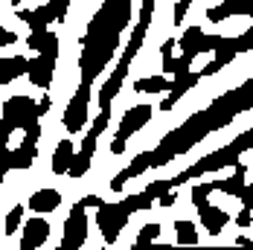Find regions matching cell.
<instances>
[{
    "label": "cell",
    "mask_w": 253,
    "mask_h": 250,
    "mask_svg": "<svg viewBox=\"0 0 253 250\" xmlns=\"http://www.w3.org/2000/svg\"><path fill=\"white\" fill-rule=\"evenodd\" d=\"M32 120H41V114H38V102L32 99V96H26V93L9 96V99L3 102V108H0V123L6 125V128H12V131L24 128Z\"/></svg>",
    "instance_id": "cell-1"
},
{
    "label": "cell",
    "mask_w": 253,
    "mask_h": 250,
    "mask_svg": "<svg viewBox=\"0 0 253 250\" xmlns=\"http://www.w3.org/2000/svg\"><path fill=\"white\" fill-rule=\"evenodd\" d=\"M87 105H90V82H82L73 93V99L67 102L64 108V117H61V128L64 134H82L84 125H87Z\"/></svg>",
    "instance_id": "cell-2"
},
{
    "label": "cell",
    "mask_w": 253,
    "mask_h": 250,
    "mask_svg": "<svg viewBox=\"0 0 253 250\" xmlns=\"http://www.w3.org/2000/svg\"><path fill=\"white\" fill-rule=\"evenodd\" d=\"M64 236H61V250H76L87 242V212H84V204H73L70 207V215L64 218Z\"/></svg>",
    "instance_id": "cell-3"
},
{
    "label": "cell",
    "mask_w": 253,
    "mask_h": 250,
    "mask_svg": "<svg viewBox=\"0 0 253 250\" xmlns=\"http://www.w3.org/2000/svg\"><path fill=\"white\" fill-rule=\"evenodd\" d=\"M55 73H58V58H55V55L38 52L35 58H29V70H26V79H29V84H32V87L50 90L52 82H55Z\"/></svg>",
    "instance_id": "cell-4"
},
{
    "label": "cell",
    "mask_w": 253,
    "mask_h": 250,
    "mask_svg": "<svg viewBox=\"0 0 253 250\" xmlns=\"http://www.w3.org/2000/svg\"><path fill=\"white\" fill-rule=\"evenodd\" d=\"M50 233H52L50 221H47V218H41L38 212H32V218L21 224V242H18V248H21V250L44 248V245L50 242Z\"/></svg>",
    "instance_id": "cell-5"
},
{
    "label": "cell",
    "mask_w": 253,
    "mask_h": 250,
    "mask_svg": "<svg viewBox=\"0 0 253 250\" xmlns=\"http://www.w3.org/2000/svg\"><path fill=\"white\" fill-rule=\"evenodd\" d=\"M154 120V108L152 105H131L126 114H123V120H120V128H117V137H123V140H131L134 134H140L146 125Z\"/></svg>",
    "instance_id": "cell-6"
},
{
    "label": "cell",
    "mask_w": 253,
    "mask_h": 250,
    "mask_svg": "<svg viewBox=\"0 0 253 250\" xmlns=\"http://www.w3.org/2000/svg\"><path fill=\"white\" fill-rule=\"evenodd\" d=\"M61 201H64V195H61L58 189L41 186V189H35V192L26 198V207H29L32 212H38V215H47V212H55V209L61 207Z\"/></svg>",
    "instance_id": "cell-7"
},
{
    "label": "cell",
    "mask_w": 253,
    "mask_h": 250,
    "mask_svg": "<svg viewBox=\"0 0 253 250\" xmlns=\"http://www.w3.org/2000/svg\"><path fill=\"white\" fill-rule=\"evenodd\" d=\"M198 221H201V227L210 233V236H221V230L230 224V212L221 209L218 204H210L207 209L198 212Z\"/></svg>",
    "instance_id": "cell-8"
},
{
    "label": "cell",
    "mask_w": 253,
    "mask_h": 250,
    "mask_svg": "<svg viewBox=\"0 0 253 250\" xmlns=\"http://www.w3.org/2000/svg\"><path fill=\"white\" fill-rule=\"evenodd\" d=\"M73 154H76V143H73L70 137H61V140H58V143L52 146L50 172H55V175H67V166H70Z\"/></svg>",
    "instance_id": "cell-9"
},
{
    "label": "cell",
    "mask_w": 253,
    "mask_h": 250,
    "mask_svg": "<svg viewBox=\"0 0 253 250\" xmlns=\"http://www.w3.org/2000/svg\"><path fill=\"white\" fill-rule=\"evenodd\" d=\"M248 183V166L245 163H236V172L230 177H221V180H212V186H215V192H221V195H230V198H239V192H242V186Z\"/></svg>",
    "instance_id": "cell-10"
},
{
    "label": "cell",
    "mask_w": 253,
    "mask_h": 250,
    "mask_svg": "<svg viewBox=\"0 0 253 250\" xmlns=\"http://www.w3.org/2000/svg\"><path fill=\"white\" fill-rule=\"evenodd\" d=\"M204 26L201 24H192V26H186L180 35H177V44H180V50L186 52V55H192V58H198L204 52Z\"/></svg>",
    "instance_id": "cell-11"
},
{
    "label": "cell",
    "mask_w": 253,
    "mask_h": 250,
    "mask_svg": "<svg viewBox=\"0 0 253 250\" xmlns=\"http://www.w3.org/2000/svg\"><path fill=\"white\" fill-rule=\"evenodd\" d=\"M131 90H134V93H169V90H172V76H166V73L143 76V79L134 82Z\"/></svg>",
    "instance_id": "cell-12"
},
{
    "label": "cell",
    "mask_w": 253,
    "mask_h": 250,
    "mask_svg": "<svg viewBox=\"0 0 253 250\" xmlns=\"http://www.w3.org/2000/svg\"><path fill=\"white\" fill-rule=\"evenodd\" d=\"M24 224V204H12L9 209H6V215H3V236L9 239V236H15L18 230Z\"/></svg>",
    "instance_id": "cell-13"
},
{
    "label": "cell",
    "mask_w": 253,
    "mask_h": 250,
    "mask_svg": "<svg viewBox=\"0 0 253 250\" xmlns=\"http://www.w3.org/2000/svg\"><path fill=\"white\" fill-rule=\"evenodd\" d=\"M160 230H163V224H157V221L143 224L137 230V236H134V248H152L154 242L160 239Z\"/></svg>",
    "instance_id": "cell-14"
},
{
    "label": "cell",
    "mask_w": 253,
    "mask_h": 250,
    "mask_svg": "<svg viewBox=\"0 0 253 250\" xmlns=\"http://www.w3.org/2000/svg\"><path fill=\"white\" fill-rule=\"evenodd\" d=\"M215 192V186H212V180H201V183H195L192 186V207H195V212H201V209H207L210 207V195Z\"/></svg>",
    "instance_id": "cell-15"
},
{
    "label": "cell",
    "mask_w": 253,
    "mask_h": 250,
    "mask_svg": "<svg viewBox=\"0 0 253 250\" xmlns=\"http://www.w3.org/2000/svg\"><path fill=\"white\" fill-rule=\"evenodd\" d=\"M90 163H93V157H90V154H82V151L76 149L70 166H67V177H70V180H82V177L90 172Z\"/></svg>",
    "instance_id": "cell-16"
},
{
    "label": "cell",
    "mask_w": 253,
    "mask_h": 250,
    "mask_svg": "<svg viewBox=\"0 0 253 250\" xmlns=\"http://www.w3.org/2000/svg\"><path fill=\"white\" fill-rule=\"evenodd\" d=\"M175 245H198V230L189 218L175 221Z\"/></svg>",
    "instance_id": "cell-17"
},
{
    "label": "cell",
    "mask_w": 253,
    "mask_h": 250,
    "mask_svg": "<svg viewBox=\"0 0 253 250\" xmlns=\"http://www.w3.org/2000/svg\"><path fill=\"white\" fill-rule=\"evenodd\" d=\"M108 123H111V108H99L96 120L90 123V128H87V131H90L93 137H102V134H105V128H108Z\"/></svg>",
    "instance_id": "cell-18"
},
{
    "label": "cell",
    "mask_w": 253,
    "mask_h": 250,
    "mask_svg": "<svg viewBox=\"0 0 253 250\" xmlns=\"http://www.w3.org/2000/svg\"><path fill=\"white\" fill-rule=\"evenodd\" d=\"M169 189H175V180H172V177H160V180H152V183L146 186V192H149L154 201L160 198L163 192H169Z\"/></svg>",
    "instance_id": "cell-19"
},
{
    "label": "cell",
    "mask_w": 253,
    "mask_h": 250,
    "mask_svg": "<svg viewBox=\"0 0 253 250\" xmlns=\"http://www.w3.org/2000/svg\"><path fill=\"white\" fill-rule=\"evenodd\" d=\"M134 177H137V172H134L131 166H128V169H120V172L114 175V180H111V192H123L128 186V180H134Z\"/></svg>",
    "instance_id": "cell-20"
},
{
    "label": "cell",
    "mask_w": 253,
    "mask_h": 250,
    "mask_svg": "<svg viewBox=\"0 0 253 250\" xmlns=\"http://www.w3.org/2000/svg\"><path fill=\"white\" fill-rule=\"evenodd\" d=\"M70 3H73V0H50L47 6H50V12H52V21L64 24V21H67V12H70Z\"/></svg>",
    "instance_id": "cell-21"
},
{
    "label": "cell",
    "mask_w": 253,
    "mask_h": 250,
    "mask_svg": "<svg viewBox=\"0 0 253 250\" xmlns=\"http://www.w3.org/2000/svg\"><path fill=\"white\" fill-rule=\"evenodd\" d=\"M189 6H192V0H177L175 6H172V26H183Z\"/></svg>",
    "instance_id": "cell-22"
},
{
    "label": "cell",
    "mask_w": 253,
    "mask_h": 250,
    "mask_svg": "<svg viewBox=\"0 0 253 250\" xmlns=\"http://www.w3.org/2000/svg\"><path fill=\"white\" fill-rule=\"evenodd\" d=\"M154 6H157V0H143V6H140V21H143V24L152 26V21H154Z\"/></svg>",
    "instance_id": "cell-23"
},
{
    "label": "cell",
    "mask_w": 253,
    "mask_h": 250,
    "mask_svg": "<svg viewBox=\"0 0 253 250\" xmlns=\"http://www.w3.org/2000/svg\"><path fill=\"white\" fill-rule=\"evenodd\" d=\"M239 204H242V207H248V209H253V183L251 180H248V183H245V186H242V192H239Z\"/></svg>",
    "instance_id": "cell-24"
},
{
    "label": "cell",
    "mask_w": 253,
    "mask_h": 250,
    "mask_svg": "<svg viewBox=\"0 0 253 250\" xmlns=\"http://www.w3.org/2000/svg\"><path fill=\"white\" fill-rule=\"evenodd\" d=\"M175 204H177V186H175V192L169 189V192H163V195L157 198V207H160V209H172Z\"/></svg>",
    "instance_id": "cell-25"
},
{
    "label": "cell",
    "mask_w": 253,
    "mask_h": 250,
    "mask_svg": "<svg viewBox=\"0 0 253 250\" xmlns=\"http://www.w3.org/2000/svg\"><path fill=\"white\" fill-rule=\"evenodd\" d=\"M251 224H253V209H248V207H242V212L236 215V227H239V230H248Z\"/></svg>",
    "instance_id": "cell-26"
},
{
    "label": "cell",
    "mask_w": 253,
    "mask_h": 250,
    "mask_svg": "<svg viewBox=\"0 0 253 250\" xmlns=\"http://www.w3.org/2000/svg\"><path fill=\"white\" fill-rule=\"evenodd\" d=\"M15 41H18V35H15L6 24H0V47H12Z\"/></svg>",
    "instance_id": "cell-27"
},
{
    "label": "cell",
    "mask_w": 253,
    "mask_h": 250,
    "mask_svg": "<svg viewBox=\"0 0 253 250\" xmlns=\"http://www.w3.org/2000/svg\"><path fill=\"white\" fill-rule=\"evenodd\" d=\"M108 149H111L114 157H120V154H126V151H128V140H123V137H117V134H114V140H111V146H108Z\"/></svg>",
    "instance_id": "cell-28"
},
{
    "label": "cell",
    "mask_w": 253,
    "mask_h": 250,
    "mask_svg": "<svg viewBox=\"0 0 253 250\" xmlns=\"http://www.w3.org/2000/svg\"><path fill=\"white\" fill-rule=\"evenodd\" d=\"M50 108H52V96H50V93H44L41 102H38V114L44 117V114H50Z\"/></svg>",
    "instance_id": "cell-29"
},
{
    "label": "cell",
    "mask_w": 253,
    "mask_h": 250,
    "mask_svg": "<svg viewBox=\"0 0 253 250\" xmlns=\"http://www.w3.org/2000/svg\"><path fill=\"white\" fill-rule=\"evenodd\" d=\"M9 140H12V128H6L0 123V146H9Z\"/></svg>",
    "instance_id": "cell-30"
},
{
    "label": "cell",
    "mask_w": 253,
    "mask_h": 250,
    "mask_svg": "<svg viewBox=\"0 0 253 250\" xmlns=\"http://www.w3.org/2000/svg\"><path fill=\"white\" fill-rule=\"evenodd\" d=\"M82 204H84V207H99L102 198H99V195H84V198H82Z\"/></svg>",
    "instance_id": "cell-31"
},
{
    "label": "cell",
    "mask_w": 253,
    "mask_h": 250,
    "mask_svg": "<svg viewBox=\"0 0 253 250\" xmlns=\"http://www.w3.org/2000/svg\"><path fill=\"white\" fill-rule=\"evenodd\" d=\"M192 3H204V0H192Z\"/></svg>",
    "instance_id": "cell-32"
}]
</instances>
